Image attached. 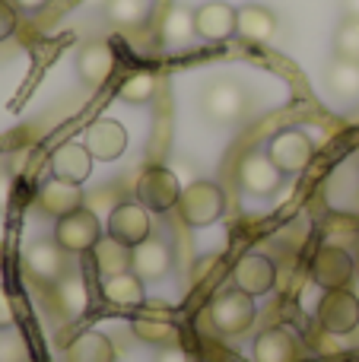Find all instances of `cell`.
I'll list each match as a JSON object with an SVG mask.
<instances>
[{
    "label": "cell",
    "instance_id": "obj_1",
    "mask_svg": "<svg viewBox=\"0 0 359 362\" xmlns=\"http://www.w3.org/2000/svg\"><path fill=\"white\" fill-rule=\"evenodd\" d=\"M223 210H226V194L213 181H191L182 191V197H178V216L191 229L213 226L223 216Z\"/></svg>",
    "mask_w": 359,
    "mask_h": 362
},
{
    "label": "cell",
    "instance_id": "obj_2",
    "mask_svg": "<svg viewBox=\"0 0 359 362\" xmlns=\"http://www.w3.org/2000/svg\"><path fill=\"white\" fill-rule=\"evenodd\" d=\"M258 318V308H254V296L242 293V289H226L210 302V321L220 334L226 337H239Z\"/></svg>",
    "mask_w": 359,
    "mask_h": 362
},
{
    "label": "cell",
    "instance_id": "obj_3",
    "mask_svg": "<svg viewBox=\"0 0 359 362\" xmlns=\"http://www.w3.org/2000/svg\"><path fill=\"white\" fill-rule=\"evenodd\" d=\"M267 156L273 159L283 175H299V172L309 169L312 156H315V144L305 131L299 127H286V131L273 134L271 144H267Z\"/></svg>",
    "mask_w": 359,
    "mask_h": 362
},
{
    "label": "cell",
    "instance_id": "obj_4",
    "mask_svg": "<svg viewBox=\"0 0 359 362\" xmlns=\"http://www.w3.org/2000/svg\"><path fill=\"white\" fill-rule=\"evenodd\" d=\"M184 187L178 185V175L172 169L153 165L146 169L137 181V204H143L150 213H169L172 206H178Z\"/></svg>",
    "mask_w": 359,
    "mask_h": 362
},
{
    "label": "cell",
    "instance_id": "obj_5",
    "mask_svg": "<svg viewBox=\"0 0 359 362\" xmlns=\"http://www.w3.org/2000/svg\"><path fill=\"white\" fill-rule=\"evenodd\" d=\"M102 238L99 219L93 210H73L67 216H61L54 223V242L61 245L70 255H83V251H93V245Z\"/></svg>",
    "mask_w": 359,
    "mask_h": 362
},
{
    "label": "cell",
    "instance_id": "obj_6",
    "mask_svg": "<svg viewBox=\"0 0 359 362\" xmlns=\"http://www.w3.org/2000/svg\"><path fill=\"white\" fill-rule=\"evenodd\" d=\"M315 312L328 334H350L359 327V299L350 289H324Z\"/></svg>",
    "mask_w": 359,
    "mask_h": 362
},
{
    "label": "cell",
    "instance_id": "obj_7",
    "mask_svg": "<svg viewBox=\"0 0 359 362\" xmlns=\"http://www.w3.org/2000/svg\"><path fill=\"white\" fill-rule=\"evenodd\" d=\"M353 274H356L353 255L337 248V245H324L312 257V280L322 289H347Z\"/></svg>",
    "mask_w": 359,
    "mask_h": 362
},
{
    "label": "cell",
    "instance_id": "obj_8",
    "mask_svg": "<svg viewBox=\"0 0 359 362\" xmlns=\"http://www.w3.org/2000/svg\"><path fill=\"white\" fill-rule=\"evenodd\" d=\"M131 327L143 344H153V346H175L178 337H182L175 318L165 312V305H150V302L140 305V312L134 315Z\"/></svg>",
    "mask_w": 359,
    "mask_h": 362
},
{
    "label": "cell",
    "instance_id": "obj_9",
    "mask_svg": "<svg viewBox=\"0 0 359 362\" xmlns=\"http://www.w3.org/2000/svg\"><path fill=\"white\" fill-rule=\"evenodd\" d=\"M233 283H235V289H242V293L258 299V296H267L273 289V283H277V267H273V261L264 255H242L233 267Z\"/></svg>",
    "mask_w": 359,
    "mask_h": 362
},
{
    "label": "cell",
    "instance_id": "obj_10",
    "mask_svg": "<svg viewBox=\"0 0 359 362\" xmlns=\"http://www.w3.org/2000/svg\"><path fill=\"white\" fill-rule=\"evenodd\" d=\"M23 261H25V270H29L35 280L51 283V286H54L57 280H64V274H67V257H64V248L54 238H38V242H32L29 248H25Z\"/></svg>",
    "mask_w": 359,
    "mask_h": 362
},
{
    "label": "cell",
    "instance_id": "obj_11",
    "mask_svg": "<svg viewBox=\"0 0 359 362\" xmlns=\"http://www.w3.org/2000/svg\"><path fill=\"white\" fill-rule=\"evenodd\" d=\"M108 235L118 238L127 248L140 245L143 238H150V210L143 204H131V200L118 204L108 216Z\"/></svg>",
    "mask_w": 359,
    "mask_h": 362
},
{
    "label": "cell",
    "instance_id": "obj_12",
    "mask_svg": "<svg viewBox=\"0 0 359 362\" xmlns=\"http://www.w3.org/2000/svg\"><path fill=\"white\" fill-rule=\"evenodd\" d=\"M194 29L207 42H223L229 35H239V10L223 4V0H210L194 10Z\"/></svg>",
    "mask_w": 359,
    "mask_h": 362
},
{
    "label": "cell",
    "instance_id": "obj_13",
    "mask_svg": "<svg viewBox=\"0 0 359 362\" xmlns=\"http://www.w3.org/2000/svg\"><path fill=\"white\" fill-rule=\"evenodd\" d=\"M131 270L140 280H163L172 270V248L165 238L150 235L131 248Z\"/></svg>",
    "mask_w": 359,
    "mask_h": 362
},
{
    "label": "cell",
    "instance_id": "obj_14",
    "mask_svg": "<svg viewBox=\"0 0 359 362\" xmlns=\"http://www.w3.org/2000/svg\"><path fill=\"white\" fill-rule=\"evenodd\" d=\"M280 178H283V172L273 165L271 156H261V153L245 156L239 165V185L254 197H271L280 187Z\"/></svg>",
    "mask_w": 359,
    "mask_h": 362
},
{
    "label": "cell",
    "instance_id": "obj_15",
    "mask_svg": "<svg viewBox=\"0 0 359 362\" xmlns=\"http://www.w3.org/2000/svg\"><path fill=\"white\" fill-rule=\"evenodd\" d=\"M83 146L93 153V159L112 163V159H118L121 153L127 150V131L118 124V121L102 118V121H95V124L86 131V140H83Z\"/></svg>",
    "mask_w": 359,
    "mask_h": 362
},
{
    "label": "cell",
    "instance_id": "obj_16",
    "mask_svg": "<svg viewBox=\"0 0 359 362\" xmlns=\"http://www.w3.org/2000/svg\"><path fill=\"white\" fill-rule=\"evenodd\" d=\"M302 350L290 327H267L254 340V362H299Z\"/></svg>",
    "mask_w": 359,
    "mask_h": 362
},
{
    "label": "cell",
    "instance_id": "obj_17",
    "mask_svg": "<svg viewBox=\"0 0 359 362\" xmlns=\"http://www.w3.org/2000/svg\"><path fill=\"white\" fill-rule=\"evenodd\" d=\"M83 206V191L73 181H61V178H48L38 187V210L48 213V216L61 219L67 213L80 210Z\"/></svg>",
    "mask_w": 359,
    "mask_h": 362
},
{
    "label": "cell",
    "instance_id": "obj_18",
    "mask_svg": "<svg viewBox=\"0 0 359 362\" xmlns=\"http://www.w3.org/2000/svg\"><path fill=\"white\" fill-rule=\"evenodd\" d=\"M93 172V153L83 144H61L54 153H51V175L61 181H73V185H83Z\"/></svg>",
    "mask_w": 359,
    "mask_h": 362
},
{
    "label": "cell",
    "instance_id": "obj_19",
    "mask_svg": "<svg viewBox=\"0 0 359 362\" xmlns=\"http://www.w3.org/2000/svg\"><path fill=\"white\" fill-rule=\"evenodd\" d=\"M114 70V51L108 42H89L76 54V74L86 86H102Z\"/></svg>",
    "mask_w": 359,
    "mask_h": 362
},
{
    "label": "cell",
    "instance_id": "obj_20",
    "mask_svg": "<svg viewBox=\"0 0 359 362\" xmlns=\"http://www.w3.org/2000/svg\"><path fill=\"white\" fill-rule=\"evenodd\" d=\"M102 299L118 308H140V305H146V286L134 270H127V274L108 276L102 283Z\"/></svg>",
    "mask_w": 359,
    "mask_h": 362
},
{
    "label": "cell",
    "instance_id": "obj_21",
    "mask_svg": "<svg viewBox=\"0 0 359 362\" xmlns=\"http://www.w3.org/2000/svg\"><path fill=\"white\" fill-rule=\"evenodd\" d=\"M204 108H207L210 118L216 121H235L245 108V99H242V89L235 83H213V86L204 93Z\"/></svg>",
    "mask_w": 359,
    "mask_h": 362
},
{
    "label": "cell",
    "instance_id": "obj_22",
    "mask_svg": "<svg viewBox=\"0 0 359 362\" xmlns=\"http://www.w3.org/2000/svg\"><path fill=\"white\" fill-rule=\"evenodd\" d=\"M93 264H95L102 280L127 274V270H131V248L121 245L118 238H112V235H102L99 242L93 245Z\"/></svg>",
    "mask_w": 359,
    "mask_h": 362
},
{
    "label": "cell",
    "instance_id": "obj_23",
    "mask_svg": "<svg viewBox=\"0 0 359 362\" xmlns=\"http://www.w3.org/2000/svg\"><path fill=\"white\" fill-rule=\"evenodd\" d=\"M273 32H277V16H273L267 6H258V4H248L239 10V35L245 42H271Z\"/></svg>",
    "mask_w": 359,
    "mask_h": 362
},
{
    "label": "cell",
    "instance_id": "obj_24",
    "mask_svg": "<svg viewBox=\"0 0 359 362\" xmlns=\"http://www.w3.org/2000/svg\"><path fill=\"white\" fill-rule=\"evenodd\" d=\"M67 362H114V346L105 334L86 331L67 346Z\"/></svg>",
    "mask_w": 359,
    "mask_h": 362
},
{
    "label": "cell",
    "instance_id": "obj_25",
    "mask_svg": "<svg viewBox=\"0 0 359 362\" xmlns=\"http://www.w3.org/2000/svg\"><path fill=\"white\" fill-rule=\"evenodd\" d=\"M197 35L194 29V13L188 6H172L163 19V38L165 45H184Z\"/></svg>",
    "mask_w": 359,
    "mask_h": 362
},
{
    "label": "cell",
    "instance_id": "obj_26",
    "mask_svg": "<svg viewBox=\"0 0 359 362\" xmlns=\"http://www.w3.org/2000/svg\"><path fill=\"white\" fill-rule=\"evenodd\" d=\"M54 299H57V305H61L67 315L83 312V308H86V302H89L86 283H83L80 276H64V280L54 283Z\"/></svg>",
    "mask_w": 359,
    "mask_h": 362
},
{
    "label": "cell",
    "instance_id": "obj_27",
    "mask_svg": "<svg viewBox=\"0 0 359 362\" xmlns=\"http://www.w3.org/2000/svg\"><path fill=\"white\" fill-rule=\"evenodd\" d=\"M328 86L337 95H356L359 93V64L350 57H341L337 64H331L328 70Z\"/></svg>",
    "mask_w": 359,
    "mask_h": 362
},
{
    "label": "cell",
    "instance_id": "obj_28",
    "mask_svg": "<svg viewBox=\"0 0 359 362\" xmlns=\"http://www.w3.org/2000/svg\"><path fill=\"white\" fill-rule=\"evenodd\" d=\"M153 93H156V80H153L150 70H137V74H131L118 89V95L124 102H131V105H146V102L153 99Z\"/></svg>",
    "mask_w": 359,
    "mask_h": 362
},
{
    "label": "cell",
    "instance_id": "obj_29",
    "mask_svg": "<svg viewBox=\"0 0 359 362\" xmlns=\"http://www.w3.org/2000/svg\"><path fill=\"white\" fill-rule=\"evenodd\" d=\"M105 13L118 25H137L146 16V0H105Z\"/></svg>",
    "mask_w": 359,
    "mask_h": 362
},
{
    "label": "cell",
    "instance_id": "obj_30",
    "mask_svg": "<svg viewBox=\"0 0 359 362\" xmlns=\"http://www.w3.org/2000/svg\"><path fill=\"white\" fill-rule=\"evenodd\" d=\"M334 45H337V54L341 57H359V19L356 16H350L347 23L337 29V38H334Z\"/></svg>",
    "mask_w": 359,
    "mask_h": 362
},
{
    "label": "cell",
    "instance_id": "obj_31",
    "mask_svg": "<svg viewBox=\"0 0 359 362\" xmlns=\"http://www.w3.org/2000/svg\"><path fill=\"white\" fill-rule=\"evenodd\" d=\"M0 362H29L23 340L16 334H0Z\"/></svg>",
    "mask_w": 359,
    "mask_h": 362
},
{
    "label": "cell",
    "instance_id": "obj_32",
    "mask_svg": "<svg viewBox=\"0 0 359 362\" xmlns=\"http://www.w3.org/2000/svg\"><path fill=\"white\" fill-rule=\"evenodd\" d=\"M16 325V308H13V299L4 286H0V331H10Z\"/></svg>",
    "mask_w": 359,
    "mask_h": 362
},
{
    "label": "cell",
    "instance_id": "obj_33",
    "mask_svg": "<svg viewBox=\"0 0 359 362\" xmlns=\"http://www.w3.org/2000/svg\"><path fill=\"white\" fill-rule=\"evenodd\" d=\"M13 32H16V10L6 0H0V42H6Z\"/></svg>",
    "mask_w": 359,
    "mask_h": 362
},
{
    "label": "cell",
    "instance_id": "obj_34",
    "mask_svg": "<svg viewBox=\"0 0 359 362\" xmlns=\"http://www.w3.org/2000/svg\"><path fill=\"white\" fill-rule=\"evenodd\" d=\"M156 362H188V356H184V350L182 346H163L159 350V356H156Z\"/></svg>",
    "mask_w": 359,
    "mask_h": 362
},
{
    "label": "cell",
    "instance_id": "obj_35",
    "mask_svg": "<svg viewBox=\"0 0 359 362\" xmlns=\"http://www.w3.org/2000/svg\"><path fill=\"white\" fill-rule=\"evenodd\" d=\"M10 194H13V178H10V172L6 169H0V210H6Z\"/></svg>",
    "mask_w": 359,
    "mask_h": 362
},
{
    "label": "cell",
    "instance_id": "obj_36",
    "mask_svg": "<svg viewBox=\"0 0 359 362\" xmlns=\"http://www.w3.org/2000/svg\"><path fill=\"white\" fill-rule=\"evenodd\" d=\"M19 6H23V10H42L45 4H48V0H16Z\"/></svg>",
    "mask_w": 359,
    "mask_h": 362
},
{
    "label": "cell",
    "instance_id": "obj_37",
    "mask_svg": "<svg viewBox=\"0 0 359 362\" xmlns=\"http://www.w3.org/2000/svg\"><path fill=\"white\" fill-rule=\"evenodd\" d=\"M347 6H350V16L359 19V0H347Z\"/></svg>",
    "mask_w": 359,
    "mask_h": 362
},
{
    "label": "cell",
    "instance_id": "obj_38",
    "mask_svg": "<svg viewBox=\"0 0 359 362\" xmlns=\"http://www.w3.org/2000/svg\"><path fill=\"white\" fill-rule=\"evenodd\" d=\"M353 261H356V274H359V245H356V255H353Z\"/></svg>",
    "mask_w": 359,
    "mask_h": 362
},
{
    "label": "cell",
    "instance_id": "obj_39",
    "mask_svg": "<svg viewBox=\"0 0 359 362\" xmlns=\"http://www.w3.org/2000/svg\"><path fill=\"white\" fill-rule=\"evenodd\" d=\"M353 293H356V299H359V283H356V289H353Z\"/></svg>",
    "mask_w": 359,
    "mask_h": 362
}]
</instances>
